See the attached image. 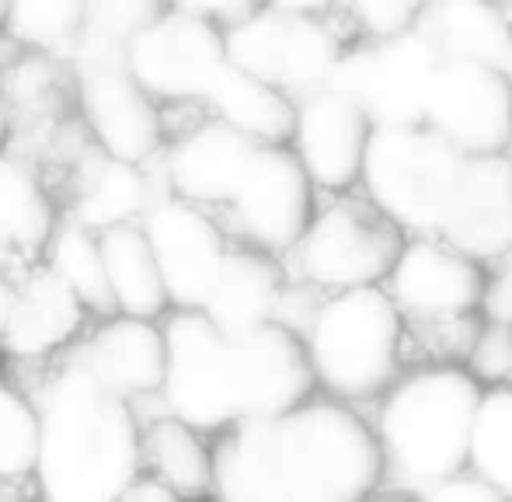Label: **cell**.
<instances>
[{
	"mask_svg": "<svg viewBox=\"0 0 512 502\" xmlns=\"http://www.w3.org/2000/svg\"><path fill=\"white\" fill-rule=\"evenodd\" d=\"M373 133L377 123L363 102L345 91L321 88L297 98L290 147L307 168L317 192L331 196V192L359 189Z\"/></svg>",
	"mask_w": 512,
	"mask_h": 502,
	"instance_id": "obj_13",
	"label": "cell"
},
{
	"mask_svg": "<svg viewBox=\"0 0 512 502\" xmlns=\"http://www.w3.org/2000/svg\"><path fill=\"white\" fill-rule=\"evenodd\" d=\"M206 105L213 119L234 126L255 143H290L293 119H297V98L286 95L265 77L251 74V70L237 67V63H223L216 74L213 88L206 95Z\"/></svg>",
	"mask_w": 512,
	"mask_h": 502,
	"instance_id": "obj_21",
	"label": "cell"
},
{
	"mask_svg": "<svg viewBox=\"0 0 512 502\" xmlns=\"http://www.w3.org/2000/svg\"><path fill=\"white\" fill-rule=\"evenodd\" d=\"M53 231V206L35 171L0 154V251L46 248Z\"/></svg>",
	"mask_w": 512,
	"mask_h": 502,
	"instance_id": "obj_27",
	"label": "cell"
},
{
	"mask_svg": "<svg viewBox=\"0 0 512 502\" xmlns=\"http://www.w3.org/2000/svg\"><path fill=\"white\" fill-rule=\"evenodd\" d=\"M509 154H512V150H509Z\"/></svg>",
	"mask_w": 512,
	"mask_h": 502,
	"instance_id": "obj_44",
	"label": "cell"
},
{
	"mask_svg": "<svg viewBox=\"0 0 512 502\" xmlns=\"http://www.w3.org/2000/svg\"><path fill=\"white\" fill-rule=\"evenodd\" d=\"M384 475L370 415L321 391L223 429L213 447V492L230 502H352L384 492Z\"/></svg>",
	"mask_w": 512,
	"mask_h": 502,
	"instance_id": "obj_1",
	"label": "cell"
},
{
	"mask_svg": "<svg viewBox=\"0 0 512 502\" xmlns=\"http://www.w3.org/2000/svg\"><path fill=\"white\" fill-rule=\"evenodd\" d=\"M321 192L290 143H258L251 164L227 203V217L244 245L286 258L307 231Z\"/></svg>",
	"mask_w": 512,
	"mask_h": 502,
	"instance_id": "obj_11",
	"label": "cell"
},
{
	"mask_svg": "<svg viewBox=\"0 0 512 502\" xmlns=\"http://www.w3.org/2000/svg\"><path fill=\"white\" fill-rule=\"evenodd\" d=\"M91 377L119 398H147L161 394L168 374V335L157 318L115 314L88 335L74 356Z\"/></svg>",
	"mask_w": 512,
	"mask_h": 502,
	"instance_id": "obj_18",
	"label": "cell"
},
{
	"mask_svg": "<svg viewBox=\"0 0 512 502\" xmlns=\"http://www.w3.org/2000/svg\"><path fill=\"white\" fill-rule=\"evenodd\" d=\"M439 70L443 53L432 46L422 25H415L380 39L356 35L338 60L328 88L363 102L377 126H415L425 123Z\"/></svg>",
	"mask_w": 512,
	"mask_h": 502,
	"instance_id": "obj_9",
	"label": "cell"
},
{
	"mask_svg": "<svg viewBox=\"0 0 512 502\" xmlns=\"http://www.w3.org/2000/svg\"><path fill=\"white\" fill-rule=\"evenodd\" d=\"M140 224L150 238L157 265H161L171 307L199 311L230 251L223 227L216 224L206 206L192 203L171 189L147 206Z\"/></svg>",
	"mask_w": 512,
	"mask_h": 502,
	"instance_id": "obj_14",
	"label": "cell"
},
{
	"mask_svg": "<svg viewBox=\"0 0 512 502\" xmlns=\"http://www.w3.org/2000/svg\"><path fill=\"white\" fill-rule=\"evenodd\" d=\"M422 499H439V502H485V499H502V496L492 489V485L485 482V478L478 475V471L460 468V471H453L450 478H443V482L432 485V489L425 492Z\"/></svg>",
	"mask_w": 512,
	"mask_h": 502,
	"instance_id": "obj_36",
	"label": "cell"
},
{
	"mask_svg": "<svg viewBox=\"0 0 512 502\" xmlns=\"http://www.w3.org/2000/svg\"><path fill=\"white\" fill-rule=\"evenodd\" d=\"M46 262L77 297L84 307L95 314H112L115 297L108 286L105 269V251H102V231L81 224V220H67L56 224V231L46 241Z\"/></svg>",
	"mask_w": 512,
	"mask_h": 502,
	"instance_id": "obj_26",
	"label": "cell"
},
{
	"mask_svg": "<svg viewBox=\"0 0 512 502\" xmlns=\"http://www.w3.org/2000/svg\"><path fill=\"white\" fill-rule=\"evenodd\" d=\"M290 269L283 258L255 245H230L199 311L227 335H248L283 318Z\"/></svg>",
	"mask_w": 512,
	"mask_h": 502,
	"instance_id": "obj_17",
	"label": "cell"
},
{
	"mask_svg": "<svg viewBox=\"0 0 512 502\" xmlns=\"http://www.w3.org/2000/svg\"><path fill=\"white\" fill-rule=\"evenodd\" d=\"M140 464L143 433L129 401L70 360L39 405V492L56 502L122 499Z\"/></svg>",
	"mask_w": 512,
	"mask_h": 502,
	"instance_id": "obj_3",
	"label": "cell"
},
{
	"mask_svg": "<svg viewBox=\"0 0 512 502\" xmlns=\"http://www.w3.org/2000/svg\"><path fill=\"white\" fill-rule=\"evenodd\" d=\"M464 367L481 380V387H512V328L481 318Z\"/></svg>",
	"mask_w": 512,
	"mask_h": 502,
	"instance_id": "obj_34",
	"label": "cell"
},
{
	"mask_svg": "<svg viewBox=\"0 0 512 502\" xmlns=\"http://www.w3.org/2000/svg\"><path fill=\"white\" fill-rule=\"evenodd\" d=\"M168 7H178V11L199 14V18H209L216 25H234V21L248 18L251 11L262 7V0H168Z\"/></svg>",
	"mask_w": 512,
	"mask_h": 502,
	"instance_id": "obj_37",
	"label": "cell"
},
{
	"mask_svg": "<svg viewBox=\"0 0 512 502\" xmlns=\"http://www.w3.org/2000/svg\"><path fill=\"white\" fill-rule=\"evenodd\" d=\"M84 311H88L84 300L46 265L18 286L0 346L18 360L49 356L74 339L84 321Z\"/></svg>",
	"mask_w": 512,
	"mask_h": 502,
	"instance_id": "obj_20",
	"label": "cell"
},
{
	"mask_svg": "<svg viewBox=\"0 0 512 502\" xmlns=\"http://www.w3.org/2000/svg\"><path fill=\"white\" fill-rule=\"evenodd\" d=\"M408 234L363 189L331 192L283 258L290 276L317 293L384 286Z\"/></svg>",
	"mask_w": 512,
	"mask_h": 502,
	"instance_id": "obj_7",
	"label": "cell"
},
{
	"mask_svg": "<svg viewBox=\"0 0 512 502\" xmlns=\"http://www.w3.org/2000/svg\"><path fill=\"white\" fill-rule=\"evenodd\" d=\"M7 4L11 0H0V28H7Z\"/></svg>",
	"mask_w": 512,
	"mask_h": 502,
	"instance_id": "obj_43",
	"label": "cell"
},
{
	"mask_svg": "<svg viewBox=\"0 0 512 502\" xmlns=\"http://www.w3.org/2000/svg\"><path fill=\"white\" fill-rule=\"evenodd\" d=\"M223 35L230 63L265 77L293 98L328 88L338 60L356 39L342 14H293L265 4L227 25Z\"/></svg>",
	"mask_w": 512,
	"mask_h": 502,
	"instance_id": "obj_8",
	"label": "cell"
},
{
	"mask_svg": "<svg viewBox=\"0 0 512 502\" xmlns=\"http://www.w3.org/2000/svg\"><path fill=\"white\" fill-rule=\"evenodd\" d=\"M4 136H7V109H4V98H0V147H4Z\"/></svg>",
	"mask_w": 512,
	"mask_h": 502,
	"instance_id": "obj_42",
	"label": "cell"
},
{
	"mask_svg": "<svg viewBox=\"0 0 512 502\" xmlns=\"http://www.w3.org/2000/svg\"><path fill=\"white\" fill-rule=\"evenodd\" d=\"M432 0H342V18L363 39H380L415 28Z\"/></svg>",
	"mask_w": 512,
	"mask_h": 502,
	"instance_id": "obj_33",
	"label": "cell"
},
{
	"mask_svg": "<svg viewBox=\"0 0 512 502\" xmlns=\"http://www.w3.org/2000/svg\"><path fill=\"white\" fill-rule=\"evenodd\" d=\"M14 297H18V286H7L4 279H0V335H4V325H7V314H11V307H14Z\"/></svg>",
	"mask_w": 512,
	"mask_h": 502,
	"instance_id": "obj_40",
	"label": "cell"
},
{
	"mask_svg": "<svg viewBox=\"0 0 512 502\" xmlns=\"http://www.w3.org/2000/svg\"><path fill=\"white\" fill-rule=\"evenodd\" d=\"M223 25L199 14L168 11L157 14L126 42V70L157 98V102H206L216 74L227 63Z\"/></svg>",
	"mask_w": 512,
	"mask_h": 502,
	"instance_id": "obj_10",
	"label": "cell"
},
{
	"mask_svg": "<svg viewBox=\"0 0 512 502\" xmlns=\"http://www.w3.org/2000/svg\"><path fill=\"white\" fill-rule=\"evenodd\" d=\"M168 374L161 398L168 412L203 433H223L248 419H272L317 394L304 339L286 321L248 335H227L203 311L164 321Z\"/></svg>",
	"mask_w": 512,
	"mask_h": 502,
	"instance_id": "obj_2",
	"label": "cell"
},
{
	"mask_svg": "<svg viewBox=\"0 0 512 502\" xmlns=\"http://www.w3.org/2000/svg\"><path fill=\"white\" fill-rule=\"evenodd\" d=\"M481 380L464 363H411L370 405L384 450V492L422 499L467 468Z\"/></svg>",
	"mask_w": 512,
	"mask_h": 502,
	"instance_id": "obj_4",
	"label": "cell"
},
{
	"mask_svg": "<svg viewBox=\"0 0 512 502\" xmlns=\"http://www.w3.org/2000/svg\"><path fill=\"white\" fill-rule=\"evenodd\" d=\"M474 154H464L432 126H377L359 189L405 234L450 238L471 182Z\"/></svg>",
	"mask_w": 512,
	"mask_h": 502,
	"instance_id": "obj_6",
	"label": "cell"
},
{
	"mask_svg": "<svg viewBox=\"0 0 512 502\" xmlns=\"http://www.w3.org/2000/svg\"><path fill=\"white\" fill-rule=\"evenodd\" d=\"M81 112L98 147L122 161L143 164L161 150L164 123L157 98L126 70V63H77Z\"/></svg>",
	"mask_w": 512,
	"mask_h": 502,
	"instance_id": "obj_16",
	"label": "cell"
},
{
	"mask_svg": "<svg viewBox=\"0 0 512 502\" xmlns=\"http://www.w3.org/2000/svg\"><path fill=\"white\" fill-rule=\"evenodd\" d=\"M102 251H105L108 286H112V297H115V314L161 318L171 307V297L140 220L102 231Z\"/></svg>",
	"mask_w": 512,
	"mask_h": 502,
	"instance_id": "obj_23",
	"label": "cell"
},
{
	"mask_svg": "<svg viewBox=\"0 0 512 502\" xmlns=\"http://www.w3.org/2000/svg\"><path fill=\"white\" fill-rule=\"evenodd\" d=\"M425 126L464 154L512 150V88L495 63L443 60Z\"/></svg>",
	"mask_w": 512,
	"mask_h": 502,
	"instance_id": "obj_15",
	"label": "cell"
},
{
	"mask_svg": "<svg viewBox=\"0 0 512 502\" xmlns=\"http://www.w3.org/2000/svg\"><path fill=\"white\" fill-rule=\"evenodd\" d=\"M481 314L464 318H429L405 325V360L411 363H467Z\"/></svg>",
	"mask_w": 512,
	"mask_h": 502,
	"instance_id": "obj_32",
	"label": "cell"
},
{
	"mask_svg": "<svg viewBox=\"0 0 512 502\" xmlns=\"http://www.w3.org/2000/svg\"><path fill=\"white\" fill-rule=\"evenodd\" d=\"M502 74H506V81H509V88H512V42H509V49H506V56H502Z\"/></svg>",
	"mask_w": 512,
	"mask_h": 502,
	"instance_id": "obj_41",
	"label": "cell"
},
{
	"mask_svg": "<svg viewBox=\"0 0 512 502\" xmlns=\"http://www.w3.org/2000/svg\"><path fill=\"white\" fill-rule=\"evenodd\" d=\"M122 499H129V502H168V499H178V492L171 489L164 478H157L154 471H150V475H136L133 485L122 492Z\"/></svg>",
	"mask_w": 512,
	"mask_h": 502,
	"instance_id": "obj_38",
	"label": "cell"
},
{
	"mask_svg": "<svg viewBox=\"0 0 512 502\" xmlns=\"http://www.w3.org/2000/svg\"><path fill=\"white\" fill-rule=\"evenodd\" d=\"M168 11V0H88L74 63H122L126 42Z\"/></svg>",
	"mask_w": 512,
	"mask_h": 502,
	"instance_id": "obj_28",
	"label": "cell"
},
{
	"mask_svg": "<svg viewBox=\"0 0 512 502\" xmlns=\"http://www.w3.org/2000/svg\"><path fill=\"white\" fill-rule=\"evenodd\" d=\"M467 468L512 499V387H485L471 429Z\"/></svg>",
	"mask_w": 512,
	"mask_h": 502,
	"instance_id": "obj_29",
	"label": "cell"
},
{
	"mask_svg": "<svg viewBox=\"0 0 512 502\" xmlns=\"http://www.w3.org/2000/svg\"><path fill=\"white\" fill-rule=\"evenodd\" d=\"M405 325L384 286L317 293L297 328L317 391L370 408L408 367Z\"/></svg>",
	"mask_w": 512,
	"mask_h": 502,
	"instance_id": "obj_5",
	"label": "cell"
},
{
	"mask_svg": "<svg viewBox=\"0 0 512 502\" xmlns=\"http://www.w3.org/2000/svg\"><path fill=\"white\" fill-rule=\"evenodd\" d=\"M206 436L175 412L157 415L143 429V464L178 496L213 492V447H206Z\"/></svg>",
	"mask_w": 512,
	"mask_h": 502,
	"instance_id": "obj_25",
	"label": "cell"
},
{
	"mask_svg": "<svg viewBox=\"0 0 512 502\" xmlns=\"http://www.w3.org/2000/svg\"><path fill=\"white\" fill-rule=\"evenodd\" d=\"M262 4L293 14H342V0H262Z\"/></svg>",
	"mask_w": 512,
	"mask_h": 502,
	"instance_id": "obj_39",
	"label": "cell"
},
{
	"mask_svg": "<svg viewBox=\"0 0 512 502\" xmlns=\"http://www.w3.org/2000/svg\"><path fill=\"white\" fill-rule=\"evenodd\" d=\"M39 461V408L0 384V482L35 475Z\"/></svg>",
	"mask_w": 512,
	"mask_h": 502,
	"instance_id": "obj_31",
	"label": "cell"
},
{
	"mask_svg": "<svg viewBox=\"0 0 512 502\" xmlns=\"http://www.w3.org/2000/svg\"><path fill=\"white\" fill-rule=\"evenodd\" d=\"M154 189H150V178L143 175L140 164L122 161L102 150L98 161H91L84 185L77 192L74 217L81 224L95 227V231H108V227L119 224H136L143 220L147 206L154 203Z\"/></svg>",
	"mask_w": 512,
	"mask_h": 502,
	"instance_id": "obj_24",
	"label": "cell"
},
{
	"mask_svg": "<svg viewBox=\"0 0 512 502\" xmlns=\"http://www.w3.org/2000/svg\"><path fill=\"white\" fill-rule=\"evenodd\" d=\"M258 143L237 133L234 126L209 119L192 133L178 136L164 157V178L168 189L206 210H227L251 164Z\"/></svg>",
	"mask_w": 512,
	"mask_h": 502,
	"instance_id": "obj_19",
	"label": "cell"
},
{
	"mask_svg": "<svg viewBox=\"0 0 512 502\" xmlns=\"http://www.w3.org/2000/svg\"><path fill=\"white\" fill-rule=\"evenodd\" d=\"M84 14H88V0H11L7 32L21 46L74 53L84 32Z\"/></svg>",
	"mask_w": 512,
	"mask_h": 502,
	"instance_id": "obj_30",
	"label": "cell"
},
{
	"mask_svg": "<svg viewBox=\"0 0 512 502\" xmlns=\"http://www.w3.org/2000/svg\"><path fill=\"white\" fill-rule=\"evenodd\" d=\"M405 321L481 314L485 262L439 234H408L384 279Z\"/></svg>",
	"mask_w": 512,
	"mask_h": 502,
	"instance_id": "obj_12",
	"label": "cell"
},
{
	"mask_svg": "<svg viewBox=\"0 0 512 502\" xmlns=\"http://www.w3.org/2000/svg\"><path fill=\"white\" fill-rule=\"evenodd\" d=\"M481 318L512 328V248L485 262V290H481Z\"/></svg>",
	"mask_w": 512,
	"mask_h": 502,
	"instance_id": "obj_35",
	"label": "cell"
},
{
	"mask_svg": "<svg viewBox=\"0 0 512 502\" xmlns=\"http://www.w3.org/2000/svg\"><path fill=\"white\" fill-rule=\"evenodd\" d=\"M418 25L443 60L499 67L512 42V14L502 0H432Z\"/></svg>",
	"mask_w": 512,
	"mask_h": 502,
	"instance_id": "obj_22",
	"label": "cell"
}]
</instances>
